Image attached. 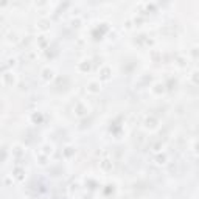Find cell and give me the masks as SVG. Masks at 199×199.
<instances>
[{
  "label": "cell",
  "mask_w": 199,
  "mask_h": 199,
  "mask_svg": "<svg viewBox=\"0 0 199 199\" xmlns=\"http://www.w3.org/2000/svg\"><path fill=\"white\" fill-rule=\"evenodd\" d=\"M41 75H42V79H45V81H52V79L55 78V72H53L50 67L44 68V70L41 72Z\"/></svg>",
  "instance_id": "obj_1"
},
{
  "label": "cell",
  "mask_w": 199,
  "mask_h": 199,
  "mask_svg": "<svg viewBox=\"0 0 199 199\" xmlns=\"http://www.w3.org/2000/svg\"><path fill=\"white\" fill-rule=\"evenodd\" d=\"M100 89H101V86H100V83H98V81H92V83L87 86V90H89V92H92V93L100 92Z\"/></svg>",
  "instance_id": "obj_2"
}]
</instances>
